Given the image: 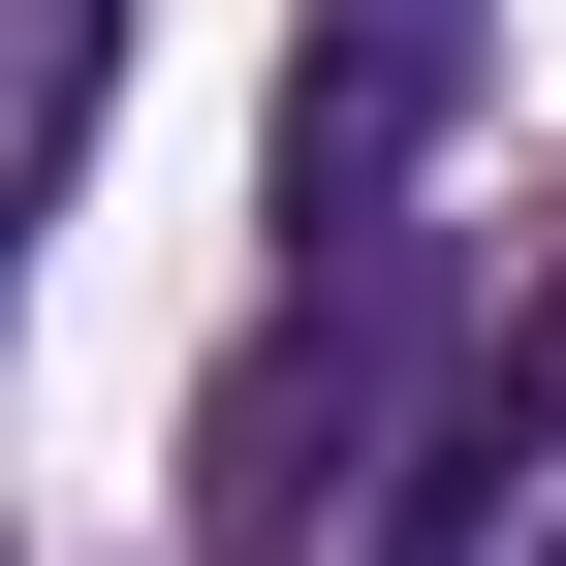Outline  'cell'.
I'll return each instance as SVG.
<instances>
[{
    "mask_svg": "<svg viewBox=\"0 0 566 566\" xmlns=\"http://www.w3.org/2000/svg\"><path fill=\"white\" fill-rule=\"evenodd\" d=\"M95 63H126V0H32V189L95 158Z\"/></svg>",
    "mask_w": 566,
    "mask_h": 566,
    "instance_id": "3957f363",
    "label": "cell"
},
{
    "mask_svg": "<svg viewBox=\"0 0 566 566\" xmlns=\"http://www.w3.org/2000/svg\"><path fill=\"white\" fill-rule=\"evenodd\" d=\"M472 346H441V283H409V221H346L315 283H283V346L221 378V566H441V504H472Z\"/></svg>",
    "mask_w": 566,
    "mask_h": 566,
    "instance_id": "6da1fadb",
    "label": "cell"
},
{
    "mask_svg": "<svg viewBox=\"0 0 566 566\" xmlns=\"http://www.w3.org/2000/svg\"><path fill=\"white\" fill-rule=\"evenodd\" d=\"M441 566H566V315H535V378L472 409V504H441Z\"/></svg>",
    "mask_w": 566,
    "mask_h": 566,
    "instance_id": "7a4b0ae2",
    "label": "cell"
},
{
    "mask_svg": "<svg viewBox=\"0 0 566 566\" xmlns=\"http://www.w3.org/2000/svg\"><path fill=\"white\" fill-rule=\"evenodd\" d=\"M315 32H472V0H315Z\"/></svg>",
    "mask_w": 566,
    "mask_h": 566,
    "instance_id": "277c9868",
    "label": "cell"
}]
</instances>
